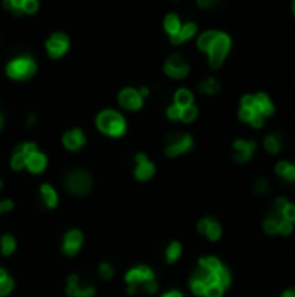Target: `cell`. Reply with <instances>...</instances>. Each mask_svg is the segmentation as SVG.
<instances>
[{
    "instance_id": "1",
    "label": "cell",
    "mask_w": 295,
    "mask_h": 297,
    "mask_svg": "<svg viewBox=\"0 0 295 297\" xmlns=\"http://www.w3.org/2000/svg\"><path fill=\"white\" fill-rule=\"evenodd\" d=\"M98 127L108 136H122L125 132V120L117 111H103L98 117Z\"/></svg>"
},
{
    "instance_id": "2",
    "label": "cell",
    "mask_w": 295,
    "mask_h": 297,
    "mask_svg": "<svg viewBox=\"0 0 295 297\" xmlns=\"http://www.w3.org/2000/svg\"><path fill=\"white\" fill-rule=\"evenodd\" d=\"M35 70H37V64L32 58H19L7 64V75L16 80H25L33 75Z\"/></svg>"
},
{
    "instance_id": "3",
    "label": "cell",
    "mask_w": 295,
    "mask_h": 297,
    "mask_svg": "<svg viewBox=\"0 0 295 297\" xmlns=\"http://www.w3.org/2000/svg\"><path fill=\"white\" fill-rule=\"evenodd\" d=\"M230 47H231L230 37H228L226 33L219 32L217 38H215L214 43H212V47L209 49V59H210V64H212L214 68L221 66V63L224 61V58H226Z\"/></svg>"
},
{
    "instance_id": "4",
    "label": "cell",
    "mask_w": 295,
    "mask_h": 297,
    "mask_svg": "<svg viewBox=\"0 0 295 297\" xmlns=\"http://www.w3.org/2000/svg\"><path fill=\"white\" fill-rule=\"evenodd\" d=\"M66 186H68V190L73 191L75 195H85L92 186L90 176L87 172L77 170V172L68 176V179H66Z\"/></svg>"
},
{
    "instance_id": "5",
    "label": "cell",
    "mask_w": 295,
    "mask_h": 297,
    "mask_svg": "<svg viewBox=\"0 0 295 297\" xmlns=\"http://www.w3.org/2000/svg\"><path fill=\"white\" fill-rule=\"evenodd\" d=\"M127 283H129V294H134L138 283H146L148 280H153V271L146 266H139V268H134L127 273L125 277Z\"/></svg>"
},
{
    "instance_id": "6",
    "label": "cell",
    "mask_w": 295,
    "mask_h": 297,
    "mask_svg": "<svg viewBox=\"0 0 295 297\" xmlns=\"http://www.w3.org/2000/svg\"><path fill=\"white\" fill-rule=\"evenodd\" d=\"M188 72H189L188 64L184 63L179 54H172L169 59H167V63H165L167 75H170L172 78H183V77L188 75Z\"/></svg>"
},
{
    "instance_id": "7",
    "label": "cell",
    "mask_w": 295,
    "mask_h": 297,
    "mask_svg": "<svg viewBox=\"0 0 295 297\" xmlns=\"http://www.w3.org/2000/svg\"><path fill=\"white\" fill-rule=\"evenodd\" d=\"M191 145H193V139L191 136H188V134H184V136L183 134H180V136H172L165 151L169 156H175V155H179V153L188 151L189 148H191Z\"/></svg>"
},
{
    "instance_id": "8",
    "label": "cell",
    "mask_w": 295,
    "mask_h": 297,
    "mask_svg": "<svg viewBox=\"0 0 295 297\" xmlns=\"http://www.w3.org/2000/svg\"><path fill=\"white\" fill-rule=\"evenodd\" d=\"M47 51L52 58H59L68 51V37L64 33H54L47 42Z\"/></svg>"
},
{
    "instance_id": "9",
    "label": "cell",
    "mask_w": 295,
    "mask_h": 297,
    "mask_svg": "<svg viewBox=\"0 0 295 297\" xmlns=\"http://www.w3.org/2000/svg\"><path fill=\"white\" fill-rule=\"evenodd\" d=\"M118 99H120L122 106L127 108V110H138V108H141V104H143V98L134 89H123Z\"/></svg>"
},
{
    "instance_id": "10",
    "label": "cell",
    "mask_w": 295,
    "mask_h": 297,
    "mask_svg": "<svg viewBox=\"0 0 295 297\" xmlns=\"http://www.w3.org/2000/svg\"><path fill=\"white\" fill-rule=\"evenodd\" d=\"M255 150V141H243V139H238L235 141V160L236 162H245L252 156Z\"/></svg>"
},
{
    "instance_id": "11",
    "label": "cell",
    "mask_w": 295,
    "mask_h": 297,
    "mask_svg": "<svg viewBox=\"0 0 295 297\" xmlns=\"http://www.w3.org/2000/svg\"><path fill=\"white\" fill-rule=\"evenodd\" d=\"M80 245H82V233H80V231H78V230L70 231V233L64 237L63 248H64V252H66V254H68V256L77 254L78 248H80Z\"/></svg>"
},
{
    "instance_id": "12",
    "label": "cell",
    "mask_w": 295,
    "mask_h": 297,
    "mask_svg": "<svg viewBox=\"0 0 295 297\" xmlns=\"http://www.w3.org/2000/svg\"><path fill=\"white\" fill-rule=\"evenodd\" d=\"M66 292L68 295H73V297H92L94 295V287H87V289H80L78 287V277L77 275H72L68 278V287H66Z\"/></svg>"
},
{
    "instance_id": "13",
    "label": "cell",
    "mask_w": 295,
    "mask_h": 297,
    "mask_svg": "<svg viewBox=\"0 0 295 297\" xmlns=\"http://www.w3.org/2000/svg\"><path fill=\"white\" fill-rule=\"evenodd\" d=\"M138 158V169H135V177L139 179V181H146L153 176V172H155V165L151 164V162L146 160V156L144 155H138L135 156Z\"/></svg>"
},
{
    "instance_id": "14",
    "label": "cell",
    "mask_w": 295,
    "mask_h": 297,
    "mask_svg": "<svg viewBox=\"0 0 295 297\" xmlns=\"http://www.w3.org/2000/svg\"><path fill=\"white\" fill-rule=\"evenodd\" d=\"M63 143L68 150H78V148H82L83 143H85V136H83V132L80 129H75L64 134Z\"/></svg>"
},
{
    "instance_id": "15",
    "label": "cell",
    "mask_w": 295,
    "mask_h": 297,
    "mask_svg": "<svg viewBox=\"0 0 295 297\" xmlns=\"http://www.w3.org/2000/svg\"><path fill=\"white\" fill-rule=\"evenodd\" d=\"M254 99H255V108H254V111H257V113H261V115H271L273 111H275V108H273V104L269 101V98H267L266 94H257V96H254Z\"/></svg>"
},
{
    "instance_id": "16",
    "label": "cell",
    "mask_w": 295,
    "mask_h": 297,
    "mask_svg": "<svg viewBox=\"0 0 295 297\" xmlns=\"http://www.w3.org/2000/svg\"><path fill=\"white\" fill-rule=\"evenodd\" d=\"M46 165H47V158L38 151L26 158V167L32 170V172H42L46 169Z\"/></svg>"
},
{
    "instance_id": "17",
    "label": "cell",
    "mask_w": 295,
    "mask_h": 297,
    "mask_svg": "<svg viewBox=\"0 0 295 297\" xmlns=\"http://www.w3.org/2000/svg\"><path fill=\"white\" fill-rule=\"evenodd\" d=\"M175 106H179L180 110L188 106H193V94L186 89H180L175 93Z\"/></svg>"
},
{
    "instance_id": "18",
    "label": "cell",
    "mask_w": 295,
    "mask_h": 297,
    "mask_svg": "<svg viewBox=\"0 0 295 297\" xmlns=\"http://www.w3.org/2000/svg\"><path fill=\"white\" fill-rule=\"evenodd\" d=\"M276 172H278L280 176L290 179V181H295V165L290 164V162H278Z\"/></svg>"
},
{
    "instance_id": "19",
    "label": "cell",
    "mask_w": 295,
    "mask_h": 297,
    "mask_svg": "<svg viewBox=\"0 0 295 297\" xmlns=\"http://www.w3.org/2000/svg\"><path fill=\"white\" fill-rule=\"evenodd\" d=\"M217 35H219V32H205L200 37V40H198V47H200L201 51H209L210 47H212L214 40L217 38Z\"/></svg>"
},
{
    "instance_id": "20",
    "label": "cell",
    "mask_w": 295,
    "mask_h": 297,
    "mask_svg": "<svg viewBox=\"0 0 295 297\" xmlns=\"http://www.w3.org/2000/svg\"><path fill=\"white\" fill-rule=\"evenodd\" d=\"M214 277H215V283H217V285H221L222 289H226V287L230 285V282H231L230 271H228L224 266H221V268H219L217 271L214 273Z\"/></svg>"
},
{
    "instance_id": "21",
    "label": "cell",
    "mask_w": 295,
    "mask_h": 297,
    "mask_svg": "<svg viewBox=\"0 0 295 297\" xmlns=\"http://www.w3.org/2000/svg\"><path fill=\"white\" fill-rule=\"evenodd\" d=\"M40 191H42L43 200H46V203L49 205V207H54V205L58 203V195H56V191L52 190V186L43 185V186L40 188Z\"/></svg>"
},
{
    "instance_id": "22",
    "label": "cell",
    "mask_w": 295,
    "mask_h": 297,
    "mask_svg": "<svg viewBox=\"0 0 295 297\" xmlns=\"http://www.w3.org/2000/svg\"><path fill=\"white\" fill-rule=\"evenodd\" d=\"M200 266L201 268H205L207 271L215 273L222 264H221V261H219L217 257H203V259H200Z\"/></svg>"
},
{
    "instance_id": "23",
    "label": "cell",
    "mask_w": 295,
    "mask_h": 297,
    "mask_svg": "<svg viewBox=\"0 0 295 297\" xmlns=\"http://www.w3.org/2000/svg\"><path fill=\"white\" fill-rule=\"evenodd\" d=\"M165 30L169 32L170 35H175L179 33L180 30V23H179V17L175 14H169L165 17Z\"/></svg>"
},
{
    "instance_id": "24",
    "label": "cell",
    "mask_w": 295,
    "mask_h": 297,
    "mask_svg": "<svg viewBox=\"0 0 295 297\" xmlns=\"http://www.w3.org/2000/svg\"><path fill=\"white\" fill-rule=\"evenodd\" d=\"M12 285H14L12 280L7 277V273L0 268V295H7L9 292L12 290Z\"/></svg>"
},
{
    "instance_id": "25",
    "label": "cell",
    "mask_w": 295,
    "mask_h": 297,
    "mask_svg": "<svg viewBox=\"0 0 295 297\" xmlns=\"http://www.w3.org/2000/svg\"><path fill=\"white\" fill-rule=\"evenodd\" d=\"M264 145H266V150L271 151V153H276L280 150L281 146V139L278 134H271V136L266 138V141H264Z\"/></svg>"
},
{
    "instance_id": "26",
    "label": "cell",
    "mask_w": 295,
    "mask_h": 297,
    "mask_svg": "<svg viewBox=\"0 0 295 297\" xmlns=\"http://www.w3.org/2000/svg\"><path fill=\"white\" fill-rule=\"evenodd\" d=\"M200 90H203L207 94H215L219 90V84L217 80H214V78H207L200 84Z\"/></svg>"
},
{
    "instance_id": "27",
    "label": "cell",
    "mask_w": 295,
    "mask_h": 297,
    "mask_svg": "<svg viewBox=\"0 0 295 297\" xmlns=\"http://www.w3.org/2000/svg\"><path fill=\"white\" fill-rule=\"evenodd\" d=\"M14 248H16L14 238H12L11 235H6V237L2 238V254H4V256L12 254V250H14Z\"/></svg>"
},
{
    "instance_id": "28",
    "label": "cell",
    "mask_w": 295,
    "mask_h": 297,
    "mask_svg": "<svg viewBox=\"0 0 295 297\" xmlns=\"http://www.w3.org/2000/svg\"><path fill=\"white\" fill-rule=\"evenodd\" d=\"M196 32V25L195 23H186L184 26H180L179 30V37L183 38V40H188L189 37H193Z\"/></svg>"
},
{
    "instance_id": "29",
    "label": "cell",
    "mask_w": 295,
    "mask_h": 297,
    "mask_svg": "<svg viewBox=\"0 0 295 297\" xmlns=\"http://www.w3.org/2000/svg\"><path fill=\"white\" fill-rule=\"evenodd\" d=\"M205 235L210 240H217L219 237H221V226H219L217 222L212 219L210 221V224H209V228H207V231H205Z\"/></svg>"
},
{
    "instance_id": "30",
    "label": "cell",
    "mask_w": 295,
    "mask_h": 297,
    "mask_svg": "<svg viewBox=\"0 0 295 297\" xmlns=\"http://www.w3.org/2000/svg\"><path fill=\"white\" fill-rule=\"evenodd\" d=\"M179 256H180V245L177 242H174L172 245L169 247V250H167V261H169V263H174Z\"/></svg>"
},
{
    "instance_id": "31",
    "label": "cell",
    "mask_w": 295,
    "mask_h": 297,
    "mask_svg": "<svg viewBox=\"0 0 295 297\" xmlns=\"http://www.w3.org/2000/svg\"><path fill=\"white\" fill-rule=\"evenodd\" d=\"M196 115H198L196 108L195 106H188V108H184L183 113H180V119H183L184 122H193L196 119Z\"/></svg>"
},
{
    "instance_id": "32",
    "label": "cell",
    "mask_w": 295,
    "mask_h": 297,
    "mask_svg": "<svg viewBox=\"0 0 295 297\" xmlns=\"http://www.w3.org/2000/svg\"><path fill=\"white\" fill-rule=\"evenodd\" d=\"M11 165H12V169H16V170L23 169L25 165H26V156H25V155H21L19 151H16V155L12 156V162H11Z\"/></svg>"
},
{
    "instance_id": "33",
    "label": "cell",
    "mask_w": 295,
    "mask_h": 297,
    "mask_svg": "<svg viewBox=\"0 0 295 297\" xmlns=\"http://www.w3.org/2000/svg\"><path fill=\"white\" fill-rule=\"evenodd\" d=\"M222 287L217 285V283H212V285H209L205 289V295L207 297H221L222 295Z\"/></svg>"
},
{
    "instance_id": "34",
    "label": "cell",
    "mask_w": 295,
    "mask_h": 297,
    "mask_svg": "<svg viewBox=\"0 0 295 297\" xmlns=\"http://www.w3.org/2000/svg\"><path fill=\"white\" fill-rule=\"evenodd\" d=\"M281 216H283L285 221L293 222L295 221V205L293 203H287V207L281 211Z\"/></svg>"
},
{
    "instance_id": "35",
    "label": "cell",
    "mask_w": 295,
    "mask_h": 297,
    "mask_svg": "<svg viewBox=\"0 0 295 297\" xmlns=\"http://www.w3.org/2000/svg\"><path fill=\"white\" fill-rule=\"evenodd\" d=\"M278 226H280V222L275 221V219H266V222H264V230H266V233H269V235L278 233Z\"/></svg>"
},
{
    "instance_id": "36",
    "label": "cell",
    "mask_w": 295,
    "mask_h": 297,
    "mask_svg": "<svg viewBox=\"0 0 295 297\" xmlns=\"http://www.w3.org/2000/svg\"><path fill=\"white\" fill-rule=\"evenodd\" d=\"M21 153V155H25L26 158H28V156H32L33 153H37V146L33 145V143H26V145H23L19 148V150H17Z\"/></svg>"
},
{
    "instance_id": "37",
    "label": "cell",
    "mask_w": 295,
    "mask_h": 297,
    "mask_svg": "<svg viewBox=\"0 0 295 297\" xmlns=\"http://www.w3.org/2000/svg\"><path fill=\"white\" fill-rule=\"evenodd\" d=\"M254 190H255V193H266V191L269 190V186H267V181L264 177H259L257 181H255Z\"/></svg>"
},
{
    "instance_id": "38",
    "label": "cell",
    "mask_w": 295,
    "mask_h": 297,
    "mask_svg": "<svg viewBox=\"0 0 295 297\" xmlns=\"http://www.w3.org/2000/svg\"><path fill=\"white\" fill-rule=\"evenodd\" d=\"M21 9H23L25 12H35L38 9V4L35 2V0H25V2H21Z\"/></svg>"
},
{
    "instance_id": "39",
    "label": "cell",
    "mask_w": 295,
    "mask_h": 297,
    "mask_svg": "<svg viewBox=\"0 0 295 297\" xmlns=\"http://www.w3.org/2000/svg\"><path fill=\"white\" fill-rule=\"evenodd\" d=\"M191 289L195 294L198 295H201V294H205V289H207V285L203 282H198V280H191Z\"/></svg>"
},
{
    "instance_id": "40",
    "label": "cell",
    "mask_w": 295,
    "mask_h": 297,
    "mask_svg": "<svg viewBox=\"0 0 295 297\" xmlns=\"http://www.w3.org/2000/svg\"><path fill=\"white\" fill-rule=\"evenodd\" d=\"M99 273H101V277H103L104 280H108V278L113 277V268L109 264H101L99 266Z\"/></svg>"
},
{
    "instance_id": "41",
    "label": "cell",
    "mask_w": 295,
    "mask_h": 297,
    "mask_svg": "<svg viewBox=\"0 0 295 297\" xmlns=\"http://www.w3.org/2000/svg\"><path fill=\"white\" fill-rule=\"evenodd\" d=\"M241 108H248V110H254V108H255L254 96H243V99H241Z\"/></svg>"
},
{
    "instance_id": "42",
    "label": "cell",
    "mask_w": 295,
    "mask_h": 297,
    "mask_svg": "<svg viewBox=\"0 0 295 297\" xmlns=\"http://www.w3.org/2000/svg\"><path fill=\"white\" fill-rule=\"evenodd\" d=\"M292 228H293V226H292V222H290V221H281L280 222V226H278V231H280V233H283V235H288V233H292Z\"/></svg>"
},
{
    "instance_id": "43",
    "label": "cell",
    "mask_w": 295,
    "mask_h": 297,
    "mask_svg": "<svg viewBox=\"0 0 295 297\" xmlns=\"http://www.w3.org/2000/svg\"><path fill=\"white\" fill-rule=\"evenodd\" d=\"M262 122H264V119H262V115H261V113L254 111L252 119H250V124H252L254 127H261V125H262Z\"/></svg>"
},
{
    "instance_id": "44",
    "label": "cell",
    "mask_w": 295,
    "mask_h": 297,
    "mask_svg": "<svg viewBox=\"0 0 295 297\" xmlns=\"http://www.w3.org/2000/svg\"><path fill=\"white\" fill-rule=\"evenodd\" d=\"M180 113H183V110H180L179 106H175V104H174V106H170V108H169L167 115H169L170 119H180Z\"/></svg>"
},
{
    "instance_id": "45",
    "label": "cell",
    "mask_w": 295,
    "mask_h": 297,
    "mask_svg": "<svg viewBox=\"0 0 295 297\" xmlns=\"http://www.w3.org/2000/svg\"><path fill=\"white\" fill-rule=\"evenodd\" d=\"M252 115H254V110H248V108H241L240 110V119L241 120H248L250 122Z\"/></svg>"
},
{
    "instance_id": "46",
    "label": "cell",
    "mask_w": 295,
    "mask_h": 297,
    "mask_svg": "<svg viewBox=\"0 0 295 297\" xmlns=\"http://www.w3.org/2000/svg\"><path fill=\"white\" fill-rule=\"evenodd\" d=\"M287 198H276V202H275V209H276V211H283V209L285 207H287Z\"/></svg>"
},
{
    "instance_id": "47",
    "label": "cell",
    "mask_w": 295,
    "mask_h": 297,
    "mask_svg": "<svg viewBox=\"0 0 295 297\" xmlns=\"http://www.w3.org/2000/svg\"><path fill=\"white\" fill-rule=\"evenodd\" d=\"M210 221H212V219H209V217H207V219H201L200 222H198V231L205 233L207 228H209V224H210Z\"/></svg>"
},
{
    "instance_id": "48",
    "label": "cell",
    "mask_w": 295,
    "mask_h": 297,
    "mask_svg": "<svg viewBox=\"0 0 295 297\" xmlns=\"http://www.w3.org/2000/svg\"><path fill=\"white\" fill-rule=\"evenodd\" d=\"M11 209H12V202H11V200H4V202H0V214L11 211Z\"/></svg>"
},
{
    "instance_id": "49",
    "label": "cell",
    "mask_w": 295,
    "mask_h": 297,
    "mask_svg": "<svg viewBox=\"0 0 295 297\" xmlns=\"http://www.w3.org/2000/svg\"><path fill=\"white\" fill-rule=\"evenodd\" d=\"M144 289H146V292H156V283H155V280H148L146 283H144Z\"/></svg>"
},
{
    "instance_id": "50",
    "label": "cell",
    "mask_w": 295,
    "mask_h": 297,
    "mask_svg": "<svg viewBox=\"0 0 295 297\" xmlns=\"http://www.w3.org/2000/svg\"><path fill=\"white\" fill-rule=\"evenodd\" d=\"M6 7H9V9H21V2H17V0H12V2H6Z\"/></svg>"
},
{
    "instance_id": "51",
    "label": "cell",
    "mask_w": 295,
    "mask_h": 297,
    "mask_svg": "<svg viewBox=\"0 0 295 297\" xmlns=\"http://www.w3.org/2000/svg\"><path fill=\"white\" fill-rule=\"evenodd\" d=\"M198 4H200L201 7H210V6H214L215 2H214V0H200Z\"/></svg>"
},
{
    "instance_id": "52",
    "label": "cell",
    "mask_w": 295,
    "mask_h": 297,
    "mask_svg": "<svg viewBox=\"0 0 295 297\" xmlns=\"http://www.w3.org/2000/svg\"><path fill=\"white\" fill-rule=\"evenodd\" d=\"M281 297H295V289H290L287 292H283V295Z\"/></svg>"
},
{
    "instance_id": "53",
    "label": "cell",
    "mask_w": 295,
    "mask_h": 297,
    "mask_svg": "<svg viewBox=\"0 0 295 297\" xmlns=\"http://www.w3.org/2000/svg\"><path fill=\"white\" fill-rule=\"evenodd\" d=\"M164 297H183V295H180L179 292H169V294L164 295Z\"/></svg>"
},
{
    "instance_id": "54",
    "label": "cell",
    "mask_w": 295,
    "mask_h": 297,
    "mask_svg": "<svg viewBox=\"0 0 295 297\" xmlns=\"http://www.w3.org/2000/svg\"><path fill=\"white\" fill-rule=\"evenodd\" d=\"M139 96H148V89H146V87H143V89H141Z\"/></svg>"
},
{
    "instance_id": "55",
    "label": "cell",
    "mask_w": 295,
    "mask_h": 297,
    "mask_svg": "<svg viewBox=\"0 0 295 297\" xmlns=\"http://www.w3.org/2000/svg\"><path fill=\"white\" fill-rule=\"evenodd\" d=\"M33 122H35V115H30V117H28V125H32Z\"/></svg>"
},
{
    "instance_id": "56",
    "label": "cell",
    "mask_w": 295,
    "mask_h": 297,
    "mask_svg": "<svg viewBox=\"0 0 295 297\" xmlns=\"http://www.w3.org/2000/svg\"><path fill=\"white\" fill-rule=\"evenodd\" d=\"M292 9H293V14H295V0H293V4H292Z\"/></svg>"
},
{
    "instance_id": "57",
    "label": "cell",
    "mask_w": 295,
    "mask_h": 297,
    "mask_svg": "<svg viewBox=\"0 0 295 297\" xmlns=\"http://www.w3.org/2000/svg\"><path fill=\"white\" fill-rule=\"evenodd\" d=\"M0 129H2V117H0Z\"/></svg>"
},
{
    "instance_id": "58",
    "label": "cell",
    "mask_w": 295,
    "mask_h": 297,
    "mask_svg": "<svg viewBox=\"0 0 295 297\" xmlns=\"http://www.w3.org/2000/svg\"><path fill=\"white\" fill-rule=\"evenodd\" d=\"M0 188H2V181H0Z\"/></svg>"
}]
</instances>
